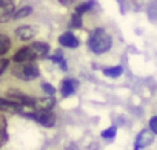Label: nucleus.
Segmentation results:
<instances>
[{"label":"nucleus","mask_w":157,"mask_h":150,"mask_svg":"<svg viewBox=\"0 0 157 150\" xmlns=\"http://www.w3.org/2000/svg\"><path fill=\"white\" fill-rule=\"evenodd\" d=\"M111 45H113L111 35L105 29H96L91 34L90 41H88V46L94 54H103V52L109 51Z\"/></svg>","instance_id":"f257e3e1"},{"label":"nucleus","mask_w":157,"mask_h":150,"mask_svg":"<svg viewBox=\"0 0 157 150\" xmlns=\"http://www.w3.org/2000/svg\"><path fill=\"white\" fill-rule=\"evenodd\" d=\"M13 73H14V77H17L23 81H29V80H34L39 77V67L29 61L17 63L13 67Z\"/></svg>","instance_id":"f03ea898"},{"label":"nucleus","mask_w":157,"mask_h":150,"mask_svg":"<svg viewBox=\"0 0 157 150\" xmlns=\"http://www.w3.org/2000/svg\"><path fill=\"white\" fill-rule=\"evenodd\" d=\"M28 116L36 120L37 123H40L45 127H52L56 124V116H54V113L51 110H34Z\"/></svg>","instance_id":"7ed1b4c3"},{"label":"nucleus","mask_w":157,"mask_h":150,"mask_svg":"<svg viewBox=\"0 0 157 150\" xmlns=\"http://www.w3.org/2000/svg\"><path fill=\"white\" fill-rule=\"evenodd\" d=\"M36 58H39V55H37V52H36V49H34V46H33V45H29V46H25V48L19 49V51H17V54L14 55V61H17V63L33 61V60H36Z\"/></svg>","instance_id":"20e7f679"},{"label":"nucleus","mask_w":157,"mask_h":150,"mask_svg":"<svg viewBox=\"0 0 157 150\" xmlns=\"http://www.w3.org/2000/svg\"><path fill=\"white\" fill-rule=\"evenodd\" d=\"M14 0H0V23L14 17Z\"/></svg>","instance_id":"39448f33"},{"label":"nucleus","mask_w":157,"mask_h":150,"mask_svg":"<svg viewBox=\"0 0 157 150\" xmlns=\"http://www.w3.org/2000/svg\"><path fill=\"white\" fill-rule=\"evenodd\" d=\"M152 139H154V136H152V132L151 130H146V129L142 130L137 135V138H136V150H140V148L149 145L152 142Z\"/></svg>","instance_id":"423d86ee"},{"label":"nucleus","mask_w":157,"mask_h":150,"mask_svg":"<svg viewBox=\"0 0 157 150\" xmlns=\"http://www.w3.org/2000/svg\"><path fill=\"white\" fill-rule=\"evenodd\" d=\"M0 110H10V112H23V106L17 104L16 101L10 100V98H0Z\"/></svg>","instance_id":"0eeeda50"},{"label":"nucleus","mask_w":157,"mask_h":150,"mask_svg":"<svg viewBox=\"0 0 157 150\" xmlns=\"http://www.w3.org/2000/svg\"><path fill=\"white\" fill-rule=\"evenodd\" d=\"M59 43L65 48H77L78 46V40L72 32H65L59 37Z\"/></svg>","instance_id":"6e6552de"},{"label":"nucleus","mask_w":157,"mask_h":150,"mask_svg":"<svg viewBox=\"0 0 157 150\" xmlns=\"http://www.w3.org/2000/svg\"><path fill=\"white\" fill-rule=\"evenodd\" d=\"M77 86H78V83H77L75 80H72V78H66V80H63V83H62L60 92H62L63 97H69V95H72V94L75 92Z\"/></svg>","instance_id":"1a4fd4ad"},{"label":"nucleus","mask_w":157,"mask_h":150,"mask_svg":"<svg viewBox=\"0 0 157 150\" xmlns=\"http://www.w3.org/2000/svg\"><path fill=\"white\" fill-rule=\"evenodd\" d=\"M34 34H36V29H34L33 26H29V25L20 26V28L16 31V35H17L20 40H29V38L34 37Z\"/></svg>","instance_id":"9d476101"},{"label":"nucleus","mask_w":157,"mask_h":150,"mask_svg":"<svg viewBox=\"0 0 157 150\" xmlns=\"http://www.w3.org/2000/svg\"><path fill=\"white\" fill-rule=\"evenodd\" d=\"M8 141V132H6V120L0 116V147Z\"/></svg>","instance_id":"9b49d317"},{"label":"nucleus","mask_w":157,"mask_h":150,"mask_svg":"<svg viewBox=\"0 0 157 150\" xmlns=\"http://www.w3.org/2000/svg\"><path fill=\"white\" fill-rule=\"evenodd\" d=\"M33 46H34V49H36V52H37L39 58H42V57H46V55H48L49 46H48L46 43H40V41H36V43H33Z\"/></svg>","instance_id":"f8f14e48"},{"label":"nucleus","mask_w":157,"mask_h":150,"mask_svg":"<svg viewBox=\"0 0 157 150\" xmlns=\"http://www.w3.org/2000/svg\"><path fill=\"white\" fill-rule=\"evenodd\" d=\"M10 48H11V40H10L6 35L0 34V55L6 54Z\"/></svg>","instance_id":"ddd939ff"},{"label":"nucleus","mask_w":157,"mask_h":150,"mask_svg":"<svg viewBox=\"0 0 157 150\" xmlns=\"http://www.w3.org/2000/svg\"><path fill=\"white\" fill-rule=\"evenodd\" d=\"M123 69L120 66H116V67H106L103 69V73L106 75V77H113V78H117L119 75H122Z\"/></svg>","instance_id":"4468645a"},{"label":"nucleus","mask_w":157,"mask_h":150,"mask_svg":"<svg viewBox=\"0 0 157 150\" xmlns=\"http://www.w3.org/2000/svg\"><path fill=\"white\" fill-rule=\"evenodd\" d=\"M69 25H71V28H75V29L82 28V16L78 12H74L72 17H71V23Z\"/></svg>","instance_id":"2eb2a0df"},{"label":"nucleus","mask_w":157,"mask_h":150,"mask_svg":"<svg viewBox=\"0 0 157 150\" xmlns=\"http://www.w3.org/2000/svg\"><path fill=\"white\" fill-rule=\"evenodd\" d=\"M91 8H94V0H90V2H86V3H82L80 6H77V9H75V12H78V14H85L86 11H90Z\"/></svg>","instance_id":"dca6fc26"},{"label":"nucleus","mask_w":157,"mask_h":150,"mask_svg":"<svg viewBox=\"0 0 157 150\" xmlns=\"http://www.w3.org/2000/svg\"><path fill=\"white\" fill-rule=\"evenodd\" d=\"M31 12H33V8H31V6H25V8L19 9V11L14 14V17H16V19H23V17L29 16Z\"/></svg>","instance_id":"f3484780"},{"label":"nucleus","mask_w":157,"mask_h":150,"mask_svg":"<svg viewBox=\"0 0 157 150\" xmlns=\"http://www.w3.org/2000/svg\"><path fill=\"white\" fill-rule=\"evenodd\" d=\"M116 133H117V129L113 126V127H109V129H106V130L102 132V138H105V139H113V138L116 136Z\"/></svg>","instance_id":"a211bd4d"},{"label":"nucleus","mask_w":157,"mask_h":150,"mask_svg":"<svg viewBox=\"0 0 157 150\" xmlns=\"http://www.w3.org/2000/svg\"><path fill=\"white\" fill-rule=\"evenodd\" d=\"M51 60L56 61L63 70H66V61H65V58H63L62 55H54V57H51Z\"/></svg>","instance_id":"6ab92c4d"},{"label":"nucleus","mask_w":157,"mask_h":150,"mask_svg":"<svg viewBox=\"0 0 157 150\" xmlns=\"http://www.w3.org/2000/svg\"><path fill=\"white\" fill-rule=\"evenodd\" d=\"M149 129H151L152 133L157 135V116H152V118L149 120Z\"/></svg>","instance_id":"aec40b11"},{"label":"nucleus","mask_w":157,"mask_h":150,"mask_svg":"<svg viewBox=\"0 0 157 150\" xmlns=\"http://www.w3.org/2000/svg\"><path fill=\"white\" fill-rule=\"evenodd\" d=\"M42 88H43V91H45V92H46L48 95H54V94H56V89H54V88H52L51 84H48V83H45V84H43Z\"/></svg>","instance_id":"412c9836"},{"label":"nucleus","mask_w":157,"mask_h":150,"mask_svg":"<svg viewBox=\"0 0 157 150\" xmlns=\"http://www.w3.org/2000/svg\"><path fill=\"white\" fill-rule=\"evenodd\" d=\"M8 66V60H0V73H2Z\"/></svg>","instance_id":"4be33fe9"},{"label":"nucleus","mask_w":157,"mask_h":150,"mask_svg":"<svg viewBox=\"0 0 157 150\" xmlns=\"http://www.w3.org/2000/svg\"><path fill=\"white\" fill-rule=\"evenodd\" d=\"M60 2H62V3H65V5H66V3H68V0H60Z\"/></svg>","instance_id":"5701e85b"}]
</instances>
